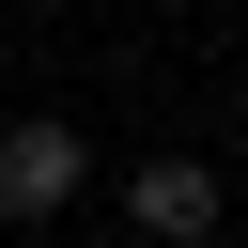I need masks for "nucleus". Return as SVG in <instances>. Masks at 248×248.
<instances>
[{
    "label": "nucleus",
    "mask_w": 248,
    "mask_h": 248,
    "mask_svg": "<svg viewBox=\"0 0 248 248\" xmlns=\"http://www.w3.org/2000/svg\"><path fill=\"white\" fill-rule=\"evenodd\" d=\"M78 186H93V140H78V124H0V217H16V232L62 217Z\"/></svg>",
    "instance_id": "nucleus-1"
},
{
    "label": "nucleus",
    "mask_w": 248,
    "mask_h": 248,
    "mask_svg": "<svg viewBox=\"0 0 248 248\" xmlns=\"http://www.w3.org/2000/svg\"><path fill=\"white\" fill-rule=\"evenodd\" d=\"M124 217H140V248H202L217 232V170L202 155H140L124 170Z\"/></svg>",
    "instance_id": "nucleus-2"
},
{
    "label": "nucleus",
    "mask_w": 248,
    "mask_h": 248,
    "mask_svg": "<svg viewBox=\"0 0 248 248\" xmlns=\"http://www.w3.org/2000/svg\"><path fill=\"white\" fill-rule=\"evenodd\" d=\"M0 124H16V108H0Z\"/></svg>",
    "instance_id": "nucleus-3"
}]
</instances>
